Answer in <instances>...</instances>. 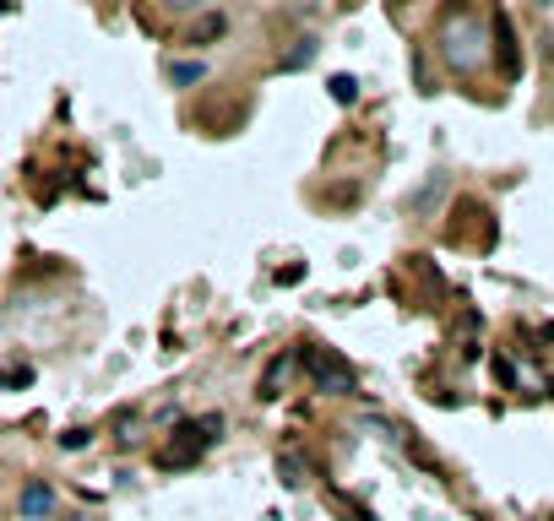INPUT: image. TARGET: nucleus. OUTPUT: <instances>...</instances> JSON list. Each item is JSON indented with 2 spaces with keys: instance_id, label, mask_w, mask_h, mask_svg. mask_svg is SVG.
<instances>
[{
  "instance_id": "9",
  "label": "nucleus",
  "mask_w": 554,
  "mask_h": 521,
  "mask_svg": "<svg viewBox=\"0 0 554 521\" xmlns=\"http://www.w3.org/2000/svg\"><path fill=\"white\" fill-rule=\"evenodd\" d=\"M169 76L185 87V82H196V76H201V65H196V60H180V65H169Z\"/></svg>"
},
{
  "instance_id": "8",
  "label": "nucleus",
  "mask_w": 554,
  "mask_h": 521,
  "mask_svg": "<svg viewBox=\"0 0 554 521\" xmlns=\"http://www.w3.org/2000/svg\"><path fill=\"white\" fill-rule=\"evenodd\" d=\"M332 98H337V103H354V98H359V82H354V76H332Z\"/></svg>"
},
{
  "instance_id": "2",
  "label": "nucleus",
  "mask_w": 554,
  "mask_h": 521,
  "mask_svg": "<svg viewBox=\"0 0 554 521\" xmlns=\"http://www.w3.org/2000/svg\"><path fill=\"white\" fill-rule=\"evenodd\" d=\"M212 435H223V419H212V413L196 419V424H180V429H174V446L163 451V462H169V468H190V462L212 446Z\"/></svg>"
},
{
  "instance_id": "7",
  "label": "nucleus",
  "mask_w": 554,
  "mask_h": 521,
  "mask_svg": "<svg viewBox=\"0 0 554 521\" xmlns=\"http://www.w3.org/2000/svg\"><path fill=\"white\" fill-rule=\"evenodd\" d=\"M310 60H316V38H299V49H288L277 65H283V71H299V65H310Z\"/></svg>"
},
{
  "instance_id": "6",
  "label": "nucleus",
  "mask_w": 554,
  "mask_h": 521,
  "mask_svg": "<svg viewBox=\"0 0 554 521\" xmlns=\"http://www.w3.org/2000/svg\"><path fill=\"white\" fill-rule=\"evenodd\" d=\"M223 27H228V22H223V11H207V16L190 27V43H212V38H223Z\"/></svg>"
},
{
  "instance_id": "5",
  "label": "nucleus",
  "mask_w": 554,
  "mask_h": 521,
  "mask_svg": "<svg viewBox=\"0 0 554 521\" xmlns=\"http://www.w3.org/2000/svg\"><path fill=\"white\" fill-rule=\"evenodd\" d=\"M49 511H54V495L44 484H27L22 489V516H49Z\"/></svg>"
},
{
  "instance_id": "4",
  "label": "nucleus",
  "mask_w": 554,
  "mask_h": 521,
  "mask_svg": "<svg viewBox=\"0 0 554 521\" xmlns=\"http://www.w3.org/2000/svg\"><path fill=\"white\" fill-rule=\"evenodd\" d=\"M294 364H299V353H277V359L267 364V381H261V391H267V397H277V391H283V381L294 375Z\"/></svg>"
},
{
  "instance_id": "3",
  "label": "nucleus",
  "mask_w": 554,
  "mask_h": 521,
  "mask_svg": "<svg viewBox=\"0 0 554 521\" xmlns=\"http://www.w3.org/2000/svg\"><path fill=\"white\" fill-rule=\"evenodd\" d=\"M299 364L316 381V391H354V370L332 348H299Z\"/></svg>"
},
{
  "instance_id": "1",
  "label": "nucleus",
  "mask_w": 554,
  "mask_h": 521,
  "mask_svg": "<svg viewBox=\"0 0 554 521\" xmlns=\"http://www.w3.org/2000/svg\"><path fill=\"white\" fill-rule=\"evenodd\" d=\"M441 38H446V43H441V54H446V65H452V71H473V65L484 60V33H479V22H473V16H452Z\"/></svg>"
}]
</instances>
